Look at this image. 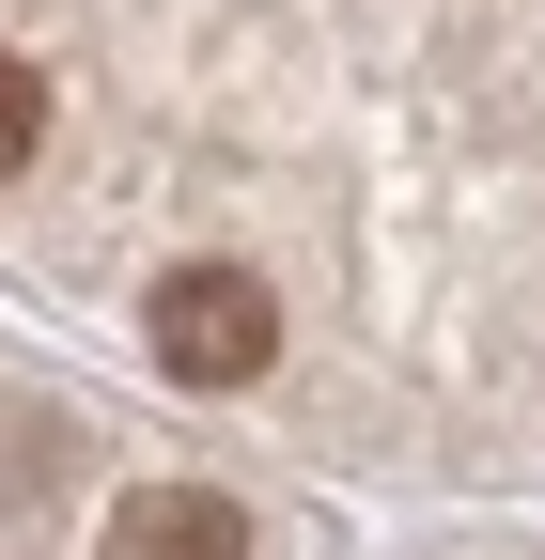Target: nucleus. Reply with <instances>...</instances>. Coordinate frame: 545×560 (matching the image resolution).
<instances>
[{
	"instance_id": "nucleus-1",
	"label": "nucleus",
	"mask_w": 545,
	"mask_h": 560,
	"mask_svg": "<svg viewBox=\"0 0 545 560\" xmlns=\"http://www.w3.org/2000/svg\"><path fill=\"white\" fill-rule=\"evenodd\" d=\"M141 327H156V374L172 389H250L265 359H281V296H265L250 265H172Z\"/></svg>"
},
{
	"instance_id": "nucleus-2",
	"label": "nucleus",
	"mask_w": 545,
	"mask_h": 560,
	"mask_svg": "<svg viewBox=\"0 0 545 560\" xmlns=\"http://www.w3.org/2000/svg\"><path fill=\"white\" fill-rule=\"evenodd\" d=\"M109 560H250V514L219 482H141V499L109 514Z\"/></svg>"
},
{
	"instance_id": "nucleus-3",
	"label": "nucleus",
	"mask_w": 545,
	"mask_h": 560,
	"mask_svg": "<svg viewBox=\"0 0 545 560\" xmlns=\"http://www.w3.org/2000/svg\"><path fill=\"white\" fill-rule=\"evenodd\" d=\"M32 156H47V79H32L16 47H0V187H16Z\"/></svg>"
}]
</instances>
